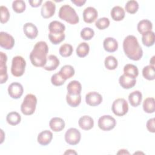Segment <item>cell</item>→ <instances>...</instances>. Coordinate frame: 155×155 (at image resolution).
Returning a JSON list of instances; mask_svg holds the SVG:
<instances>
[{
    "label": "cell",
    "instance_id": "obj_35",
    "mask_svg": "<svg viewBox=\"0 0 155 155\" xmlns=\"http://www.w3.org/2000/svg\"><path fill=\"white\" fill-rule=\"evenodd\" d=\"M104 65L107 69L110 70H113L117 68L118 62L115 57L110 55L105 58L104 61Z\"/></svg>",
    "mask_w": 155,
    "mask_h": 155
},
{
    "label": "cell",
    "instance_id": "obj_42",
    "mask_svg": "<svg viewBox=\"0 0 155 155\" xmlns=\"http://www.w3.org/2000/svg\"><path fill=\"white\" fill-rule=\"evenodd\" d=\"M65 33H62L61 35H53L49 33L48 34V38L50 42L54 45L60 44L61 42H62L65 39Z\"/></svg>",
    "mask_w": 155,
    "mask_h": 155
},
{
    "label": "cell",
    "instance_id": "obj_4",
    "mask_svg": "<svg viewBox=\"0 0 155 155\" xmlns=\"http://www.w3.org/2000/svg\"><path fill=\"white\" fill-rule=\"evenodd\" d=\"M37 98L33 94H28L24 97L21 105V110L24 115L29 116L33 114L36 110Z\"/></svg>",
    "mask_w": 155,
    "mask_h": 155
},
{
    "label": "cell",
    "instance_id": "obj_34",
    "mask_svg": "<svg viewBox=\"0 0 155 155\" xmlns=\"http://www.w3.org/2000/svg\"><path fill=\"white\" fill-rule=\"evenodd\" d=\"M66 101L67 104L71 107H78L81 102V94L78 95H70L67 94L66 95Z\"/></svg>",
    "mask_w": 155,
    "mask_h": 155
},
{
    "label": "cell",
    "instance_id": "obj_27",
    "mask_svg": "<svg viewBox=\"0 0 155 155\" xmlns=\"http://www.w3.org/2000/svg\"><path fill=\"white\" fill-rule=\"evenodd\" d=\"M59 73L65 80H67L73 77L75 71L73 66L70 65H65L61 68Z\"/></svg>",
    "mask_w": 155,
    "mask_h": 155
},
{
    "label": "cell",
    "instance_id": "obj_43",
    "mask_svg": "<svg viewBox=\"0 0 155 155\" xmlns=\"http://www.w3.org/2000/svg\"><path fill=\"white\" fill-rule=\"evenodd\" d=\"M1 11V23L5 24L9 20L10 13L8 8L4 5L0 7Z\"/></svg>",
    "mask_w": 155,
    "mask_h": 155
},
{
    "label": "cell",
    "instance_id": "obj_47",
    "mask_svg": "<svg viewBox=\"0 0 155 155\" xmlns=\"http://www.w3.org/2000/svg\"><path fill=\"white\" fill-rule=\"evenodd\" d=\"M117 154H129L130 153L127 150H125V149H122V150H120L119 151L117 152Z\"/></svg>",
    "mask_w": 155,
    "mask_h": 155
},
{
    "label": "cell",
    "instance_id": "obj_25",
    "mask_svg": "<svg viewBox=\"0 0 155 155\" xmlns=\"http://www.w3.org/2000/svg\"><path fill=\"white\" fill-rule=\"evenodd\" d=\"M111 17L115 21H120L124 19L125 12V10L120 6H114L112 8L111 12Z\"/></svg>",
    "mask_w": 155,
    "mask_h": 155
},
{
    "label": "cell",
    "instance_id": "obj_5",
    "mask_svg": "<svg viewBox=\"0 0 155 155\" xmlns=\"http://www.w3.org/2000/svg\"><path fill=\"white\" fill-rule=\"evenodd\" d=\"M26 66L25 60L21 56L13 57L12 62L11 73L15 77L22 76L25 72Z\"/></svg>",
    "mask_w": 155,
    "mask_h": 155
},
{
    "label": "cell",
    "instance_id": "obj_13",
    "mask_svg": "<svg viewBox=\"0 0 155 155\" xmlns=\"http://www.w3.org/2000/svg\"><path fill=\"white\" fill-rule=\"evenodd\" d=\"M82 15L84 22L88 24H91L94 22L97 19L98 13L95 8L93 7H88L84 9Z\"/></svg>",
    "mask_w": 155,
    "mask_h": 155
},
{
    "label": "cell",
    "instance_id": "obj_16",
    "mask_svg": "<svg viewBox=\"0 0 155 155\" xmlns=\"http://www.w3.org/2000/svg\"><path fill=\"white\" fill-rule=\"evenodd\" d=\"M119 82L121 87L124 89H130L134 87L136 83V79L123 74L119 77Z\"/></svg>",
    "mask_w": 155,
    "mask_h": 155
},
{
    "label": "cell",
    "instance_id": "obj_3",
    "mask_svg": "<svg viewBox=\"0 0 155 155\" xmlns=\"http://www.w3.org/2000/svg\"><path fill=\"white\" fill-rule=\"evenodd\" d=\"M60 19L66 21L71 25L76 24L79 22V19L75 10L70 5L65 4L61 7L58 13Z\"/></svg>",
    "mask_w": 155,
    "mask_h": 155
},
{
    "label": "cell",
    "instance_id": "obj_48",
    "mask_svg": "<svg viewBox=\"0 0 155 155\" xmlns=\"http://www.w3.org/2000/svg\"><path fill=\"white\" fill-rule=\"evenodd\" d=\"M77 154V153L73 150H68L67 151L64 153V154Z\"/></svg>",
    "mask_w": 155,
    "mask_h": 155
},
{
    "label": "cell",
    "instance_id": "obj_10",
    "mask_svg": "<svg viewBox=\"0 0 155 155\" xmlns=\"http://www.w3.org/2000/svg\"><path fill=\"white\" fill-rule=\"evenodd\" d=\"M8 93L9 96L13 99L20 98L24 93L22 85L19 82H13L10 84L8 87Z\"/></svg>",
    "mask_w": 155,
    "mask_h": 155
},
{
    "label": "cell",
    "instance_id": "obj_11",
    "mask_svg": "<svg viewBox=\"0 0 155 155\" xmlns=\"http://www.w3.org/2000/svg\"><path fill=\"white\" fill-rule=\"evenodd\" d=\"M15 45L13 37L7 32H0V45L5 50H11Z\"/></svg>",
    "mask_w": 155,
    "mask_h": 155
},
{
    "label": "cell",
    "instance_id": "obj_19",
    "mask_svg": "<svg viewBox=\"0 0 155 155\" xmlns=\"http://www.w3.org/2000/svg\"><path fill=\"white\" fill-rule=\"evenodd\" d=\"M53 139V133L49 130H44L41 131L38 136V142L42 146L48 145Z\"/></svg>",
    "mask_w": 155,
    "mask_h": 155
},
{
    "label": "cell",
    "instance_id": "obj_38",
    "mask_svg": "<svg viewBox=\"0 0 155 155\" xmlns=\"http://www.w3.org/2000/svg\"><path fill=\"white\" fill-rule=\"evenodd\" d=\"M13 10L17 13L24 12L26 8L25 2L22 0H16L12 3Z\"/></svg>",
    "mask_w": 155,
    "mask_h": 155
},
{
    "label": "cell",
    "instance_id": "obj_9",
    "mask_svg": "<svg viewBox=\"0 0 155 155\" xmlns=\"http://www.w3.org/2000/svg\"><path fill=\"white\" fill-rule=\"evenodd\" d=\"M7 61V55L3 52H0V84H2L8 79L7 67L6 62Z\"/></svg>",
    "mask_w": 155,
    "mask_h": 155
},
{
    "label": "cell",
    "instance_id": "obj_12",
    "mask_svg": "<svg viewBox=\"0 0 155 155\" xmlns=\"http://www.w3.org/2000/svg\"><path fill=\"white\" fill-rule=\"evenodd\" d=\"M56 11V5L51 1H47L42 6L41 13L44 19H48L52 17Z\"/></svg>",
    "mask_w": 155,
    "mask_h": 155
},
{
    "label": "cell",
    "instance_id": "obj_29",
    "mask_svg": "<svg viewBox=\"0 0 155 155\" xmlns=\"http://www.w3.org/2000/svg\"><path fill=\"white\" fill-rule=\"evenodd\" d=\"M6 120L8 124L15 126L20 123L21 120V116L18 112L12 111L7 115Z\"/></svg>",
    "mask_w": 155,
    "mask_h": 155
},
{
    "label": "cell",
    "instance_id": "obj_33",
    "mask_svg": "<svg viewBox=\"0 0 155 155\" xmlns=\"http://www.w3.org/2000/svg\"><path fill=\"white\" fill-rule=\"evenodd\" d=\"M154 73V66L153 65H147L144 67L142 70V75L143 78L149 81H153L155 79Z\"/></svg>",
    "mask_w": 155,
    "mask_h": 155
},
{
    "label": "cell",
    "instance_id": "obj_28",
    "mask_svg": "<svg viewBox=\"0 0 155 155\" xmlns=\"http://www.w3.org/2000/svg\"><path fill=\"white\" fill-rule=\"evenodd\" d=\"M143 109L145 113H153L155 111V100L153 97H147L143 102Z\"/></svg>",
    "mask_w": 155,
    "mask_h": 155
},
{
    "label": "cell",
    "instance_id": "obj_30",
    "mask_svg": "<svg viewBox=\"0 0 155 155\" xmlns=\"http://www.w3.org/2000/svg\"><path fill=\"white\" fill-rule=\"evenodd\" d=\"M142 42L145 46L148 47L153 45L155 42L154 33L151 31L142 35Z\"/></svg>",
    "mask_w": 155,
    "mask_h": 155
},
{
    "label": "cell",
    "instance_id": "obj_40",
    "mask_svg": "<svg viewBox=\"0 0 155 155\" xmlns=\"http://www.w3.org/2000/svg\"><path fill=\"white\" fill-rule=\"evenodd\" d=\"M95 25L99 30H104L110 25V20L105 17L101 18L96 21Z\"/></svg>",
    "mask_w": 155,
    "mask_h": 155
},
{
    "label": "cell",
    "instance_id": "obj_17",
    "mask_svg": "<svg viewBox=\"0 0 155 155\" xmlns=\"http://www.w3.org/2000/svg\"><path fill=\"white\" fill-rule=\"evenodd\" d=\"M49 33L53 35H61L64 33L65 26L62 22L58 21H51L48 25Z\"/></svg>",
    "mask_w": 155,
    "mask_h": 155
},
{
    "label": "cell",
    "instance_id": "obj_46",
    "mask_svg": "<svg viewBox=\"0 0 155 155\" xmlns=\"http://www.w3.org/2000/svg\"><path fill=\"white\" fill-rule=\"evenodd\" d=\"M71 1L78 7H81L86 2L85 0H71Z\"/></svg>",
    "mask_w": 155,
    "mask_h": 155
},
{
    "label": "cell",
    "instance_id": "obj_37",
    "mask_svg": "<svg viewBox=\"0 0 155 155\" xmlns=\"http://www.w3.org/2000/svg\"><path fill=\"white\" fill-rule=\"evenodd\" d=\"M125 8L127 12L130 14L136 13L139 9V4L136 1L131 0L127 2Z\"/></svg>",
    "mask_w": 155,
    "mask_h": 155
},
{
    "label": "cell",
    "instance_id": "obj_20",
    "mask_svg": "<svg viewBox=\"0 0 155 155\" xmlns=\"http://www.w3.org/2000/svg\"><path fill=\"white\" fill-rule=\"evenodd\" d=\"M65 122L61 118L54 117L51 119L49 122V126L51 130L54 132H59L62 131L65 128Z\"/></svg>",
    "mask_w": 155,
    "mask_h": 155
},
{
    "label": "cell",
    "instance_id": "obj_14",
    "mask_svg": "<svg viewBox=\"0 0 155 155\" xmlns=\"http://www.w3.org/2000/svg\"><path fill=\"white\" fill-rule=\"evenodd\" d=\"M102 101V97L101 94L96 91H91L85 96V102L90 106L94 107L99 105Z\"/></svg>",
    "mask_w": 155,
    "mask_h": 155
},
{
    "label": "cell",
    "instance_id": "obj_1",
    "mask_svg": "<svg viewBox=\"0 0 155 155\" xmlns=\"http://www.w3.org/2000/svg\"><path fill=\"white\" fill-rule=\"evenodd\" d=\"M123 49L125 55L133 61H139L143 56L142 47L137 38L133 35H128L124 39Z\"/></svg>",
    "mask_w": 155,
    "mask_h": 155
},
{
    "label": "cell",
    "instance_id": "obj_49",
    "mask_svg": "<svg viewBox=\"0 0 155 155\" xmlns=\"http://www.w3.org/2000/svg\"><path fill=\"white\" fill-rule=\"evenodd\" d=\"M150 65H151L154 66V56H153L151 58V60L150 61Z\"/></svg>",
    "mask_w": 155,
    "mask_h": 155
},
{
    "label": "cell",
    "instance_id": "obj_8",
    "mask_svg": "<svg viewBox=\"0 0 155 155\" xmlns=\"http://www.w3.org/2000/svg\"><path fill=\"white\" fill-rule=\"evenodd\" d=\"M81 134L80 131L75 128H70L65 132V140L71 145H77L81 140Z\"/></svg>",
    "mask_w": 155,
    "mask_h": 155
},
{
    "label": "cell",
    "instance_id": "obj_44",
    "mask_svg": "<svg viewBox=\"0 0 155 155\" xmlns=\"http://www.w3.org/2000/svg\"><path fill=\"white\" fill-rule=\"evenodd\" d=\"M154 122H155L154 118H151V119H150L147 121V124H146L147 130L150 132L153 133L155 132V124H154Z\"/></svg>",
    "mask_w": 155,
    "mask_h": 155
},
{
    "label": "cell",
    "instance_id": "obj_21",
    "mask_svg": "<svg viewBox=\"0 0 155 155\" xmlns=\"http://www.w3.org/2000/svg\"><path fill=\"white\" fill-rule=\"evenodd\" d=\"M59 65V59L55 55L50 54L47 57L46 64L42 68L47 71H53L56 70Z\"/></svg>",
    "mask_w": 155,
    "mask_h": 155
},
{
    "label": "cell",
    "instance_id": "obj_15",
    "mask_svg": "<svg viewBox=\"0 0 155 155\" xmlns=\"http://www.w3.org/2000/svg\"><path fill=\"white\" fill-rule=\"evenodd\" d=\"M23 31L25 35L30 39L36 38L38 35V30L36 26L31 22H27L23 26Z\"/></svg>",
    "mask_w": 155,
    "mask_h": 155
},
{
    "label": "cell",
    "instance_id": "obj_24",
    "mask_svg": "<svg viewBox=\"0 0 155 155\" xmlns=\"http://www.w3.org/2000/svg\"><path fill=\"white\" fill-rule=\"evenodd\" d=\"M142 99V94L139 90L134 91L130 93L128 96V101L130 105L134 107L139 106Z\"/></svg>",
    "mask_w": 155,
    "mask_h": 155
},
{
    "label": "cell",
    "instance_id": "obj_32",
    "mask_svg": "<svg viewBox=\"0 0 155 155\" xmlns=\"http://www.w3.org/2000/svg\"><path fill=\"white\" fill-rule=\"evenodd\" d=\"M76 54L80 58H84L88 55L90 51V46L87 42L80 43L76 48Z\"/></svg>",
    "mask_w": 155,
    "mask_h": 155
},
{
    "label": "cell",
    "instance_id": "obj_31",
    "mask_svg": "<svg viewBox=\"0 0 155 155\" xmlns=\"http://www.w3.org/2000/svg\"><path fill=\"white\" fill-rule=\"evenodd\" d=\"M124 74L136 78L139 74V70L137 67L131 64H127L124 67Z\"/></svg>",
    "mask_w": 155,
    "mask_h": 155
},
{
    "label": "cell",
    "instance_id": "obj_45",
    "mask_svg": "<svg viewBox=\"0 0 155 155\" xmlns=\"http://www.w3.org/2000/svg\"><path fill=\"white\" fill-rule=\"evenodd\" d=\"M28 2L30 3V5L32 7H38L41 5L42 1V0H33V1H28Z\"/></svg>",
    "mask_w": 155,
    "mask_h": 155
},
{
    "label": "cell",
    "instance_id": "obj_41",
    "mask_svg": "<svg viewBox=\"0 0 155 155\" xmlns=\"http://www.w3.org/2000/svg\"><path fill=\"white\" fill-rule=\"evenodd\" d=\"M65 81L59 72L53 74L51 78V82L54 86H61L65 83Z\"/></svg>",
    "mask_w": 155,
    "mask_h": 155
},
{
    "label": "cell",
    "instance_id": "obj_26",
    "mask_svg": "<svg viewBox=\"0 0 155 155\" xmlns=\"http://www.w3.org/2000/svg\"><path fill=\"white\" fill-rule=\"evenodd\" d=\"M137 28L139 33L142 35L148 31H151L153 28V24L148 19H143L139 22Z\"/></svg>",
    "mask_w": 155,
    "mask_h": 155
},
{
    "label": "cell",
    "instance_id": "obj_23",
    "mask_svg": "<svg viewBox=\"0 0 155 155\" xmlns=\"http://www.w3.org/2000/svg\"><path fill=\"white\" fill-rule=\"evenodd\" d=\"M79 127L84 130H89L94 126L93 119L89 116H83L79 118L78 121Z\"/></svg>",
    "mask_w": 155,
    "mask_h": 155
},
{
    "label": "cell",
    "instance_id": "obj_2",
    "mask_svg": "<svg viewBox=\"0 0 155 155\" xmlns=\"http://www.w3.org/2000/svg\"><path fill=\"white\" fill-rule=\"evenodd\" d=\"M48 47L45 41H39L34 46L30 54V59L33 65L43 67L47 62Z\"/></svg>",
    "mask_w": 155,
    "mask_h": 155
},
{
    "label": "cell",
    "instance_id": "obj_18",
    "mask_svg": "<svg viewBox=\"0 0 155 155\" xmlns=\"http://www.w3.org/2000/svg\"><path fill=\"white\" fill-rule=\"evenodd\" d=\"M103 46L105 51L109 53H113L117 50L118 42L114 38L108 37L104 39L103 42Z\"/></svg>",
    "mask_w": 155,
    "mask_h": 155
},
{
    "label": "cell",
    "instance_id": "obj_22",
    "mask_svg": "<svg viewBox=\"0 0 155 155\" xmlns=\"http://www.w3.org/2000/svg\"><path fill=\"white\" fill-rule=\"evenodd\" d=\"M67 94L70 95H78L81 94L82 90L81 84L78 81H70L67 86Z\"/></svg>",
    "mask_w": 155,
    "mask_h": 155
},
{
    "label": "cell",
    "instance_id": "obj_6",
    "mask_svg": "<svg viewBox=\"0 0 155 155\" xmlns=\"http://www.w3.org/2000/svg\"><path fill=\"white\" fill-rule=\"evenodd\" d=\"M113 113L117 116H123L128 111V104L124 98H118L114 101L111 106Z\"/></svg>",
    "mask_w": 155,
    "mask_h": 155
},
{
    "label": "cell",
    "instance_id": "obj_7",
    "mask_svg": "<svg viewBox=\"0 0 155 155\" xmlns=\"http://www.w3.org/2000/svg\"><path fill=\"white\" fill-rule=\"evenodd\" d=\"M97 125L99 128L102 131H110L115 127L116 121L110 115H104L99 117Z\"/></svg>",
    "mask_w": 155,
    "mask_h": 155
},
{
    "label": "cell",
    "instance_id": "obj_36",
    "mask_svg": "<svg viewBox=\"0 0 155 155\" xmlns=\"http://www.w3.org/2000/svg\"><path fill=\"white\" fill-rule=\"evenodd\" d=\"M73 51V48L71 45L69 44H64L62 45L59 50L60 55L64 58L70 56Z\"/></svg>",
    "mask_w": 155,
    "mask_h": 155
},
{
    "label": "cell",
    "instance_id": "obj_39",
    "mask_svg": "<svg viewBox=\"0 0 155 155\" xmlns=\"http://www.w3.org/2000/svg\"><path fill=\"white\" fill-rule=\"evenodd\" d=\"M81 37L85 41H89L94 35V30L90 27H85L81 31Z\"/></svg>",
    "mask_w": 155,
    "mask_h": 155
}]
</instances>
